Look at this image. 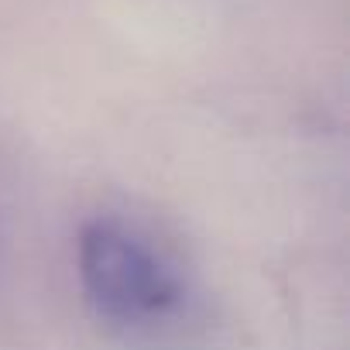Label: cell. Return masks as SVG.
I'll list each match as a JSON object with an SVG mask.
<instances>
[{
  "instance_id": "cell-1",
  "label": "cell",
  "mask_w": 350,
  "mask_h": 350,
  "mask_svg": "<svg viewBox=\"0 0 350 350\" xmlns=\"http://www.w3.org/2000/svg\"><path fill=\"white\" fill-rule=\"evenodd\" d=\"M76 275L93 312L113 326H148L183 302L172 261L120 217H93L76 237Z\"/></svg>"
}]
</instances>
